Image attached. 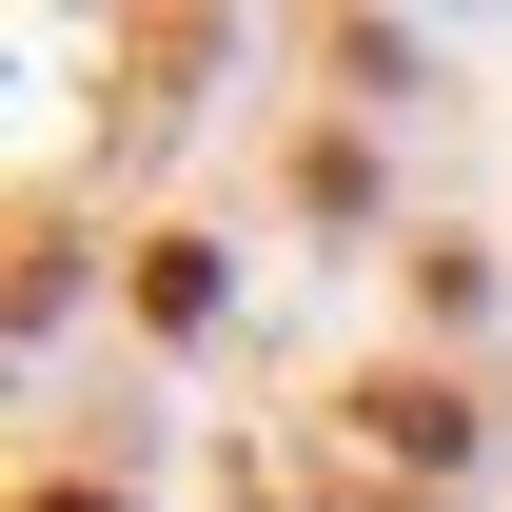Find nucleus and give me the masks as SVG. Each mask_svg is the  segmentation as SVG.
<instances>
[{
    "mask_svg": "<svg viewBox=\"0 0 512 512\" xmlns=\"http://www.w3.org/2000/svg\"><path fill=\"white\" fill-rule=\"evenodd\" d=\"M138 316H158V335H197V316H217V256H197V237H158V256H138Z\"/></svg>",
    "mask_w": 512,
    "mask_h": 512,
    "instance_id": "1",
    "label": "nucleus"
},
{
    "mask_svg": "<svg viewBox=\"0 0 512 512\" xmlns=\"http://www.w3.org/2000/svg\"><path fill=\"white\" fill-rule=\"evenodd\" d=\"M40 512H99V493H40Z\"/></svg>",
    "mask_w": 512,
    "mask_h": 512,
    "instance_id": "2",
    "label": "nucleus"
}]
</instances>
